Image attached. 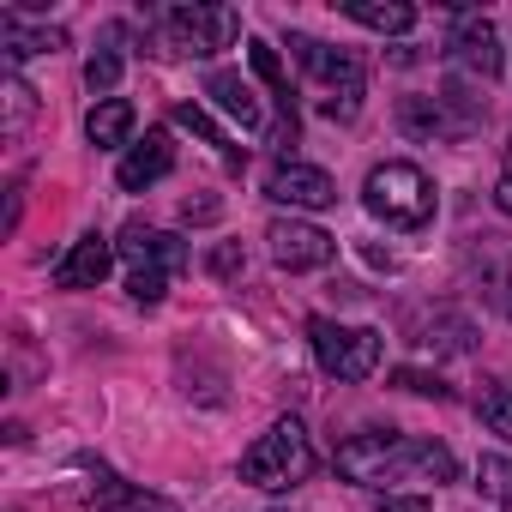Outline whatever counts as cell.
I'll return each mask as SVG.
<instances>
[{
	"label": "cell",
	"mask_w": 512,
	"mask_h": 512,
	"mask_svg": "<svg viewBox=\"0 0 512 512\" xmlns=\"http://www.w3.org/2000/svg\"><path fill=\"white\" fill-rule=\"evenodd\" d=\"M338 470L362 488H398V482H416V488H440V482H458V458L452 446L428 440V434H356L338 446Z\"/></svg>",
	"instance_id": "obj_1"
},
{
	"label": "cell",
	"mask_w": 512,
	"mask_h": 512,
	"mask_svg": "<svg viewBox=\"0 0 512 512\" xmlns=\"http://www.w3.org/2000/svg\"><path fill=\"white\" fill-rule=\"evenodd\" d=\"M314 470H320V452H314V440H308V428H302L296 416L272 422L260 440H253V446L241 452V482H253V488H272V494H284V488H302Z\"/></svg>",
	"instance_id": "obj_2"
},
{
	"label": "cell",
	"mask_w": 512,
	"mask_h": 512,
	"mask_svg": "<svg viewBox=\"0 0 512 512\" xmlns=\"http://www.w3.org/2000/svg\"><path fill=\"white\" fill-rule=\"evenodd\" d=\"M115 253L127 260V296L139 308H157L163 290H169V278L187 266V241L169 235V229H151V223H127L121 241H115Z\"/></svg>",
	"instance_id": "obj_3"
},
{
	"label": "cell",
	"mask_w": 512,
	"mask_h": 512,
	"mask_svg": "<svg viewBox=\"0 0 512 512\" xmlns=\"http://www.w3.org/2000/svg\"><path fill=\"white\" fill-rule=\"evenodd\" d=\"M362 205L386 223V229H428L434 223V181L416 169V163H374L368 181H362Z\"/></svg>",
	"instance_id": "obj_4"
},
{
	"label": "cell",
	"mask_w": 512,
	"mask_h": 512,
	"mask_svg": "<svg viewBox=\"0 0 512 512\" xmlns=\"http://www.w3.org/2000/svg\"><path fill=\"white\" fill-rule=\"evenodd\" d=\"M290 49H296V61L332 91L320 109H326L332 121H356L362 91H368V67H362V55H356V49H332V43H320V37H290Z\"/></svg>",
	"instance_id": "obj_5"
},
{
	"label": "cell",
	"mask_w": 512,
	"mask_h": 512,
	"mask_svg": "<svg viewBox=\"0 0 512 512\" xmlns=\"http://www.w3.org/2000/svg\"><path fill=\"white\" fill-rule=\"evenodd\" d=\"M308 338H314V362L344 386L368 380L380 368V350H386L374 326H338V320H308Z\"/></svg>",
	"instance_id": "obj_6"
},
{
	"label": "cell",
	"mask_w": 512,
	"mask_h": 512,
	"mask_svg": "<svg viewBox=\"0 0 512 512\" xmlns=\"http://www.w3.org/2000/svg\"><path fill=\"white\" fill-rule=\"evenodd\" d=\"M241 31V19L229 7H169L163 13V55H193V61H211L217 49H229Z\"/></svg>",
	"instance_id": "obj_7"
},
{
	"label": "cell",
	"mask_w": 512,
	"mask_h": 512,
	"mask_svg": "<svg viewBox=\"0 0 512 512\" xmlns=\"http://www.w3.org/2000/svg\"><path fill=\"white\" fill-rule=\"evenodd\" d=\"M266 241H272V260L284 272H326L338 260V235H326L320 223H302V217H278L266 229Z\"/></svg>",
	"instance_id": "obj_8"
},
{
	"label": "cell",
	"mask_w": 512,
	"mask_h": 512,
	"mask_svg": "<svg viewBox=\"0 0 512 512\" xmlns=\"http://www.w3.org/2000/svg\"><path fill=\"white\" fill-rule=\"evenodd\" d=\"M266 199H278L290 211H326V205H338V181L326 169H314V163L284 157V163L266 169Z\"/></svg>",
	"instance_id": "obj_9"
},
{
	"label": "cell",
	"mask_w": 512,
	"mask_h": 512,
	"mask_svg": "<svg viewBox=\"0 0 512 512\" xmlns=\"http://www.w3.org/2000/svg\"><path fill=\"white\" fill-rule=\"evenodd\" d=\"M452 67L458 73H470V79H500V67H506V49H500V31H494V19H482V13H464L458 25H452Z\"/></svg>",
	"instance_id": "obj_10"
},
{
	"label": "cell",
	"mask_w": 512,
	"mask_h": 512,
	"mask_svg": "<svg viewBox=\"0 0 512 512\" xmlns=\"http://www.w3.org/2000/svg\"><path fill=\"white\" fill-rule=\"evenodd\" d=\"M109 266H115V241L109 235H79L67 253H61V260H55V290H97L103 278H109Z\"/></svg>",
	"instance_id": "obj_11"
},
{
	"label": "cell",
	"mask_w": 512,
	"mask_h": 512,
	"mask_svg": "<svg viewBox=\"0 0 512 512\" xmlns=\"http://www.w3.org/2000/svg\"><path fill=\"white\" fill-rule=\"evenodd\" d=\"M247 61H253V73L266 79V91L278 97V127H272V145H278V151H296L302 121H296V91H290V79H284V67H278V49L253 37V43H247Z\"/></svg>",
	"instance_id": "obj_12"
},
{
	"label": "cell",
	"mask_w": 512,
	"mask_h": 512,
	"mask_svg": "<svg viewBox=\"0 0 512 512\" xmlns=\"http://www.w3.org/2000/svg\"><path fill=\"white\" fill-rule=\"evenodd\" d=\"M169 169H175V139H169L163 127H151V133H145V139L121 157L115 187H121V193H145V187H157Z\"/></svg>",
	"instance_id": "obj_13"
},
{
	"label": "cell",
	"mask_w": 512,
	"mask_h": 512,
	"mask_svg": "<svg viewBox=\"0 0 512 512\" xmlns=\"http://www.w3.org/2000/svg\"><path fill=\"white\" fill-rule=\"evenodd\" d=\"M205 97H211V103H217L241 133H260V127H266L260 97H253V85H247L241 73H211V79H205Z\"/></svg>",
	"instance_id": "obj_14"
},
{
	"label": "cell",
	"mask_w": 512,
	"mask_h": 512,
	"mask_svg": "<svg viewBox=\"0 0 512 512\" xmlns=\"http://www.w3.org/2000/svg\"><path fill=\"white\" fill-rule=\"evenodd\" d=\"M121 67H127V49H121V25H103L97 49H91V61H85V85H91V97H103V103H109V91L121 85Z\"/></svg>",
	"instance_id": "obj_15"
},
{
	"label": "cell",
	"mask_w": 512,
	"mask_h": 512,
	"mask_svg": "<svg viewBox=\"0 0 512 512\" xmlns=\"http://www.w3.org/2000/svg\"><path fill=\"white\" fill-rule=\"evenodd\" d=\"M85 500H91V506H133V512H175V506H163L157 494H145V488L121 482V476H115V470H103V464H91V488H85Z\"/></svg>",
	"instance_id": "obj_16"
},
{
	"label": "cell",
	"mask_w": 512,
	"mask_h": 512,
	"mask_svg": "<svg viewBox=\"0 0 512 512\" xmlns=\"http://www.w3.org/2000/svg\"><path fill=\"white\" fill-rule=\"evenodd\" d=\"M398 127L416 133V139H464L440 97H404V103H398Z\"/></svg>",
	"instance_id": "obj_17"
},
{
	"label": "cell",
	"mask_w": 512,
	"mask_h": 512,
	"mask_svg": "<svg viewBox=\"0 0 512 512\" xmlns=\"http://www.w3.org/2000/svg\"><path fill=\"white\" fill-rule=\"evenodd\" d=\"M133 103L127 97H109V103H97L91 115H85V139L97 145V151H115V145H127L133 139Z\"/></svg>",
	"instance_id": "obj_18"
},
{
	"label": "cell",
	"mask_w": 512,
	"mask_h": 512,
	"mask_svg": "<svg viewBox=\"0 0 512 512\" xmlns=\"http://www.w3.org/2000/svg\"><path fill=\"white\" fill-rule=\"evenodd\" d=\"M410 332H416L410 344H422V350H440V356H464V350L476 344V326H470L464 314H434V320H416Z\"/></svg>",
	"instance_id": "obj_19"
},
{
	"label": "cell",
	"mask_w": 512,
	"mask_h": 512,
	"mask_svg": "<svg viewBox=\"0 0 512 512\" xmlns=\"http://www.w3.org/2000/svg\"><path fill=\"white\" fill-rule=\"evenodd\" d=\"M344 19H356L368 31H386V37L416 31V7H410V0H344Z\"/></svg>",
	"instance_id": "obj_20"
},
{
	"label": "cell",
	"mask_w": 512,
	"mask_h": 512,
	"mask_svg": "<svg viewBox=\"0 0 512 512\" xmlns=\"http://www.w3.org/2000/svg\"><path fill=\"white\" fill-rule=\"evenodd\" d=\"M0 49H7V61L19 67V61H31V55L61 49V31H31L19 13H0Z\"/></svg>",
	"instance_id": "obj_21"
},
{
	"label": "cell",
	"mask_w": 512,
	"mask_h": 512,
	"mask_svg": "<svg viewBox=\"0 0 512 512\" xmlns=\"http://www.w3.org/2000/svg\"><path fill=\"white\" fill-rule=\"evenodd\" d=\"M175 121H181L187 133H199V139H205V145H211V151H217L229 169H241V163H247V145H229V133H223V127H217V121H211L199 103H175Z\"/></svg>",
	"instance_id": "obj_22"
},
{
	"label": "cell",
	"mask_w": 512,
	"mask_h": 512,
	"mask_svg": "<svg viewBox=\"0 0 512 512\" xmlns=\"http://www.w3.org/2000/svg\"><path fill=\"white\" fill-rule=\"evenodd\" d=\"M476 488H482V500H494L500 512H512V458L506 452H488L476 464Z\"/></svg>",
	"instance_id": "obj_23"
},
{
	"label": "cell",
	"mask_w": 512,
	"mask_h": 512,
	"mask_svg": "<svg viewBox=\"0 0 512 512\" xmlns=\"http://www.w3.org/2000/svg\"><path fill=\"white\" fill-rule=\"evenodd\" d=\"M7 139H25V127H31V115H37V91L19 79V73H7Z\"/></svg>",
	"instance_id": "obj_24"
},
{
	"label": "cell",
	"mask_w": 512,
	"mask_h": 512,
	"mask_svg": "<svg viewBox=\"0 0 512 512\" xmlns=\"http://www.w3.org/2000/svg\"><path fill=\"white\" fill-rule=\"evenodd\" d=\"M482 422H488V434L512 440V386H494V392H482Z\"/></svg>",
	"instance_id": "obj_25"
},
{
	"label": "cell",
	"mask_w": 512,
	"mask_h": 512,
	"mask_svg": "<svg viewBox=\"0 0 512 512\" xmlns=\"http://www.w3.org/2000/svg\"><path fill=\"white\" fill-rule=\"evenodd\" d=\"M392 386H398V392H422V398H452V386H446L440 374H422V368H398Z\"/></svg>",
	"instance_id": "obj_26"
},
{
	"label": "cell",
	"mask_w": 512,
	"mask_h": 512,
	"mask_svg": "<svg viewBox=\"0 0 512 512\" xmlns=\"http://www.w3.org/2000/svg\"><path fill=\"white\" fill-rule=\"evenodd\" d=\"M380 512H434L428 494H380Z\"/></svg>",
	"instance_id": "obj_27"
},
{
	"label": "cell",
	"mask_w": 512,
	"mask_h": 512,
	"mask_svg": "<svg viewBox=\"0 0 512 512\" xmlns=\"http://www.w3.org/2000/svg\"><path fill=\"white\" fill-rule=\"evenodd\" d=\"M494 205L512 217V139H506V157H500V181H494Z\"/></svg>",
	"instance_id": "obj_28"
},
{
	"label": "cell",
	"mask_w": 512,
	"mask_h": 512,
	"mask_svg": "<svg viewBox=\"0 0 512 512\" xmlns=\"http://www.w3.org/2000/svg\"><path fill=\"white\" fill-rule=\"evenodd\" d=\"M211 272H217V278H235V272H241V253H235V247H217V253H211Z\"/></svg>",
	"instance_id": "obj_29"
},
{
	"label": "cell",
	"mask_w": 512,
	"mask_h": 512,
	"mask_svg": "<svg viewBox=\"0 0 512 512\" xmlns=\"http://www.w3.org/2000/svg\"><path fill=\"white\" fill-rule=\"evenodd\" d=\"M211 217H217V199H199V205L187 199V223H211Z\"/></svg>",
	"instance_id": "obj_30"
},
{
	"label": "cell",
	"mask_w": 512,
	"mask_h": 512,
	"mask_svg": "<svg viewBox=\"0 0 512 512\" xmlns=\"http://www.w3.org/2000/svg\"><path fill=\"white\" fill-rule=\"evenodd\" d=\"M506 314H512V272H506Z\"/></svg>",
	"instance_id": "obj_31"
}]
</instances>
